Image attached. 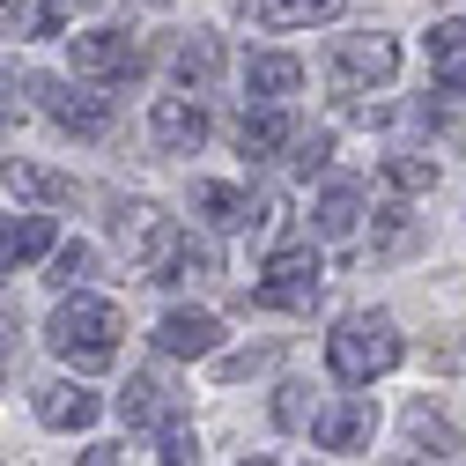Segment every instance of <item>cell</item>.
<instances>
[{
  "label": "cell",
  "mask_w": 466,
  "mask_h": 466,
  "mask_svg": "<svg viewBox=\"0 0 466 466\" xmlns=\"http://www.w3.org/2000/svg\"><path fill=\"white\" fill-rule=\"evenodd\" d=\"M407 444H415L422 459H451L459 451V430L444 415H430V407H407Z\"/></svg>",
  "instance_id": "7402d4cb"
},
{
  "label": "cell",
  "mask_w": 466,
  "mask_h": 466,
  "mask_svg": "<svg viewBox=\"0 0 466 466\" xmlns=\"http://www.w3.org/2000/svg\"><path fill=\"white\" fill-rule=\"evenodd\" d=\"M45 348L60 363H75V370H104L111 356H119V311L96 304V297H67L45 319Z\"/></svg>",
  "instance_id": "6da1fadb"
},
{
  "label": "cell",
  "mask_w": 466,
  "mask_h": 466,
  "mask_svg": "<svg viewBox=\"0 0 466 466\" xmlns=\"http://www.w3.org/2000/svg\"><path fill=\"white\" fill-rule=\"evenodd\" d=\"M156 348L163 356H215L222 348V319L215 311H163L156 319Z\"/></svg>",
  "instance_id": "30bf717a"
},
{
  "label": "cell",
  "mask_w": 466,
  "mask_h": 466,
  "mask_svg": "<svg viewBox=\"0 0 466 466\" xmlns=\"http://www.w3.org/2000/svg\"><path fill=\"white\" fill-rule=\"evenodd\" d=\"M311 297H319V252H311V245L274 252V259H267V281H259V304H274V311H311Z\"/></svg>",
  "instance_id": "5b68a950"
},
{
  "label": "cell",
  "mask_w": 466,
  "mask_h": 466,
  "mask_svg": "<svg viewBox=\"0 0 466 466\" xmlns=\"http://www.w3.org/2000/svg\"><path fill=\"white\" fill-rule=\"evenodd\" d=\"M82 466H119V444H89V451H82Z\"/></svg>",
  "instance_id": "1f68e13d"
},
{
  "label": "cell",
  "mask_w": 466,
  "mask_h": 466,
  "mask_svg": "<svg viewBox=\"0 0 466 466\" xmlns=\"http://www.w3.org/2000/svg\"><path fill=\"white\" fill-rule=\"evenodd\" d=\"M119 238H127V252H134V267L148 274V281H170V274H178V229H170L163 222V208H119Z\"/></svg>",
  "instance_id": "3957f363"
},
{
  "label": "cell",
  "mask_w": 466,
  "mask_h": 466,
  "mask_svg": "<svg viewBox=\"0 0 466 466\" xmlns=\"http://www.w3.org/2000/svg\"><path fill=\"white\" fill-rule=\"evenodd\" d=\"M52 245H60V238H52V215H0V274L45 259Z\"/></svg>",
  "instance_id": "8fae6325"
},
{
  "label": "cell",
  "mask_w": 466,
  "mask_h": 466,
  "mask_svg": "<svg viewBox=\"0 0 466 466\" xmlns=\"http://www.w3.org/2000/svg\"><path fill=\"white\" fill-rule=\"evenodd\" d=\"M400 363V326L385 319V311H356V319H340L333 333H326V370L340 378V385H370V378H385Z\"/></svg>",
  "instance_id": "7a4b0ae2"
},
{
  "label": "cell",
  "mask_w": 466,
  "mask_h": 466,
  "mask_svg": "<svg viewBox=\"0 0 466 466\" xmlns=\"http://www.w3.org/2000/svg\"><path fill=\"white\" fill-rule=\"evenodd\" d=\"M297 82H304V60H289V52H252V60H245V89H252L259 104L297 96Z\"/></svg>",
  "instance_id": "9a60e30c"
},
{
  "label": "cell",
  "mask_w": 466,
  "mask_h": 466,
  "mask_svg": "<svg viewBox=\"0 0 466 466\" xmlns=\"http://www.w3.org/2000/svg\"><path fill=\"white\" fill-rule=\"evenodd\" d=\"M0 186H8L15 200H45V208L75 200V178H60V170H45V163H30V156H8V163H0Z\"/></svg>",
  "instance_id": "4fadbf2b"
},
{
  "label": "cell",
  "mask_w": 466,
  "mask_h": 466,
  "mask_svg": "<svg viewBox=\"0 0 466 466\" xmlns=\"http://www.w3.org/2000/svg\"><path fill=\"white\" fill-rule=\"evenodd\" d=\"M67 23V0H0V37H52Z\"/></svg>",
  "instance_id": "e0dca14e"
},
{
  "label": "cell",
  "mask_w": 466,
  "mask_h": 466,
  "mask_svg": "<svg viewBox=\"0 0 466 466\" xmlns=\"http://www.w3.org/2000/svg\"><path fill=\"white\" fill-rule=\"evenodd\" d=\"M156 8H170V0H156Z\"/></svg>",
  "instance_id": "e575fe53"
},
{
  "label": "cell",
  "mask_w": 466,
  "mask_h": 466,
  "mask_svg": "<svg viewBox=\"0 0 466 466\" xmlns=\"http://www.w3.org/2000/svg\"><path fill=\"white\" fill-rule=\"evenodd\" d=\"M148 134H156V148H163V156H193V148L208 141V111H200L193 96H156Z\"/></svg>",
  "instance_id": "ba28073f"
},
{
  "label": "cell",
  "mask_w": 466,
  "mask_h": 466,
  "mask_svg": "<svg viewBox=\"0 0 466 466\" xmlns=\"http://www.w3.org/2000/svg\"><path fill=\"white\" fill-rule=\"evenodd\" d=\"M82 8H96V0H82Z\"/></svg>",
  "instance_id": "d590c367"
},
{
  "label": "cell",
  "mask_w": 466,
  "mask_h": 466,
  "mask_svg": "<svg viewBox=\"0 0 466 466\" xmlns=\"http://www.w3.org/2000/svg\"><path fill=\"white\" fill-rule=\"evenodd\" d=\"M37 422L45 430H89L96 422V392H82V385H37Z\"/></svg>",
  "instance_id": "2e32d148"
},
{
  "label": "cell",
  "mask_w": 466,
  "mask_h": 466,
  "mask_svg": "<svg viewBox=\"0 0 466 466\" xmlns=\"http://www.w3.org/2000/svg\"><path fill=\"white\" fill-rule=\"evenodd\" d=\"M333 134H289V170H326Z\"/></svg>",
  "instance_id": "f546056e"
},
{
  "label": "cell",
  "mask_w": 466,
  "mask_h": 466,
  "mask_svg": "<svg viewBox=\"0 0 466 466\" xmlns=\"http://www.w3.org/2000/svg\"><path fill=\"white\" fill-rule=\"evenodd\" d=\"M340 0H259V23L267 30H304V23H333Z\"/></svg>",
  "instance_id": "603a6c76"
},
{
  "label": "cell",
  "mask_w": 466,
  "mask_h": 466,
  "mask_svg": "<svg viewBox=\"0 0 466 466\" xmlns=\"http://www.w3.org/2000/svg\"><path fill=\"white\" fill-rule=\"evenodd\" d=\"M430 67L444 75V89H466V15L430 30Z\"/></svg>",
  "instance_id": "ffe728a7"
},
{
  "label": "cell",
  "mask_w": 466,
  "mask_h": 466,
  "mask_svg": "<svg viewBox=\"0 0 466 466\" xmlns=\"http://www.w3.org/2000/svg\"><path fill=\"white\" fill-rule=\"evenodd\" d=\"M193 208H200V222H208V229H252V200H245L238 186L200 178V186H193Z\"/></svg>",
  "instance_id": "ac0fdd59"
},
{
  "label": "cell",
  "mask_w": 466,
  "mask_h": 466,
  "mask_svg": "<svg viewBox=\"0 0 466 466\" xmlns=\"http://www.w3.org/2000/svg\"><path fill=\"white\" fill-rule=\"evenodd\" d=\"M170 67H178V82L186 89H208L215 75H222V37H208V30H193L178 52H170Z\"/></svg>",
  "instance_id": "d6986e66"
},
{
  "label": "cell",
  "mask_w": 466,
  "mask_h": 466,
  "mask_svg": "<svg viewBox=\"0 0 466 466\" xmlns=\"http://www.w3.org/2000/svg\"><path fill=\"white\" fill-rule=\"evenodd\" d=\"M289 134H297V127H289V111H281V104H267V111H245L238 148H245V156H274V148H289Z\"/></svg>",
  "instance_id": "44dd1931"
},
{
  "label": "cell",
  "mask_w": 466,
  "mask_h": 466,
  "mask_svg": "<svg viewBox=\"0 0 466 466\" xmlns=\"http://www.w3.org/2000/svg\"><path fill=\"white\" fill-rule=\"evenodd\" d=\"M119 415H127L134 430H163V422H178V392H170V378L141 370V378L119 392Z\"/></svg>",
  "instance_id": "7c38bea8"
},
{
  "label": "cell",
  "mask_w": 466,
  "mask_h": 466,
  "mask_svg": "<svg viewBox=\"0 0 466 466\" xmlns=\"http://www.w3.org/2000/svg\"><path fill=\"white\" fill-rule=\"evenodd\" d=\"M67 52H75V75L82 82H127L141 67V45L127 30H82V37H67Z\"/></svg>",
  "instance_id": "277c9868"
},
{
  "label": "cell",
  "mask_w": 466,
  "mask_h": 466,
  "mask_svg": "<svg viewBox=\"0 0 466 466\" xmlns=\"http://www.w3.org/2000/svg\"><path fill=\"white\" fill-rule=\"evenodd\" d=\"M15 326H23V311H15V297H8V289H0V356L15 348Z\"/></svg>",
  "instance_id": "4dcf8cb0"
},
{
  "label": "cell",
  "mask_w": 466,
  "mask_h": 466,
  "mask_svg": "<svg viewBox=\"0 0 466 466\" xmlns=\"http://www.w3.org/2000/svg\"><path fill=\"white\" fill-rule=\"evenodd\" d=\"M245 466H274V459H245Z\"/></svg>",
  "instance_id": "d6a6232c"
},
{
  "label": "cell",
  "mask_w": 466,
  "mask_h": 466,
  "mask_svg": "<svg viewBox=\"0 0 466 466\" xmlns=\"http://www.w3.org/2000/svg\"><path fill=\"white\" fill-rule=\"evenodd\" d=\"M156 466H200V437H193V422L178 415V422H163V459Z\"/></svg>",
  "instance_id": "4316f807"
},
{
  "label": "cell",
  "mask_w": 466,
  "mask_h": 466,
  "mask_svg": "<svg viewBox=\"0 0 466 466\" xmlns=\"http://www.w3.org/2000/svg\"><path fill=\"white\" fill-rule=\"evenodd\" d=\"M311 437H319L326 451H363V444L378 437V407H370L363 392H340V400H326L319 415H311Z\"/></svg>",
  "instance_id": "8992f818"
},
{
  "label": "cell",
  "mask_w": 466,
  "mask_h": 466,
  "mask_svg": "<svg viewBox=\"0 0 466 466\" xmlns=\"http://www.w3.org/2000/svg\"><path fill=\"white\" fill-rule=\"evenodd\" d=\"M23 89H37V96H45V111H52V119H60L67 134H82V141H96V134L111 127V104H104V96H75V89L45 82V75H23Z\"/></svg>",
  "instance_id": "9c48e42d"
},
{
  "label": "cell",
  "mask_w": 466,
  "mask_h": 466,
  "mask_svg": "<svg viewBox=\"0 0 466 466\" xmlns=\"http://www.w3.org/2000/svg\"><path fill=\"white\" fill-rule=\"evenodd\" d=\"M222 274V259H215V245H178V274H170V281H215Z\"/></svg>",
  "instance_id": "f1b7e54d"
},
{
  "label": "cell",
  "mask_w": 466,
  "mask_h": 466,
  "mask_svg": "<svg viewBox=\"0 0 466 466\" xmlns=\"http://www.w3.org/2000/svg\"><path fill=\"white\" fill-rule=\"evenodd\" d=\"M311 415H319V407H311V385H281V392H274V422H281V430H311Z\"/></svg>",
  "instance_id": "83f0119b"
},
{
  "label": "cell",
  "mask_w": 466,
  "mask_h": 466,
  "mask_svg": "<svg viewBox=\"0 0 466 466\" xmlns=\"http://www.w3.org/2000/svg\"><path fill=\"white\" fill-rule=\"evenodd\" d=\"M333 75L340 82H392L400 75V45L363 30V37H333Z\"/></svg>",
  "instance_id": "52a82bcc"
},
{
  "label": "cell",
  "mask_w": 466,
  "mask_h": 466,
  "mask_svg": "<svg viewBox=\"0 0 466 466\" xmlns=\"http://www.w3.org/2000/svg\"><path fill=\"white\" fill-rule=\"evenodd\" d=\"M0 141H8V119H0Z\"/></svg>",
  "instance_id": "836d02e7"
},
{
  "label": "cell",
  "mask_w": 466,
  "mask_h": 466,
  "mask_svg": "<svg viewBox=\"0 0 466 466\" xmlns=\"http://www.w3.org/2000/svg\"><path fill=\"white\" fill-rule=\"evenodd\" d=\"M52 289H82V281H96V245H52V274H45Z\"/></svg>",
  "instance_id": "484cf974"
},
{
  "label": "cell",
  "mask_w": 466,
  "mask_h": 466,
  "mask_svg": "<svg viewBox=\"0 0 466 466\" xmlns=\"http://www.w3.org/2000/svg\"><path fill=\"white\" fill-rule=\"evenodd\" d=\"M407 245H415V215H407V208H378L370 215V259H392Z\"/></svg>",
  "instance_id": "d4e9b609"
},
{
  "label": "cell",
  "mask_w": 466,
  "mask_h": 466,
  "mask_svg": "<svg viewBox=\"0 0 466 466\" xmlns=\"http://www.w3.org/2000/svg\"><path fill=\"white\" fill-rule=\"evenodd\" d=\"M385 186H392V193H430V186H437V156L392 148V156H385Z\"/></svg>",
  "instance_id": "cb8c5ba5"
},
{
  "label": "cell",
  "mask_w": 466,
  "mask_h": 466,
  "mask_svg": "<svg viewBox=\"0 0 466 466\" xmlns=\"http://www.w3.org/2000/svg\"><path fill=\"white\" fill-rule=\"evenodd\" d=\"M356 222H363V186L356 178H333L326 193H319V208H311V229H319V238H356Z\"/></svg>",
  "instance_id": "5bb4252c"
}]
</instances>
